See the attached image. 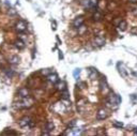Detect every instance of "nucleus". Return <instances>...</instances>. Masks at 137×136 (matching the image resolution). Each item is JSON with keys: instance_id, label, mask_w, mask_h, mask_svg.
<instances>
[{"instance_id": "f257e3e1", "label": "nucleus", "mask_w": 137, "mask_h": 136, "mask_svg": "<svg viewBox=\"0 0 137 136\" xmlns=\"http://www.w3.org/2000/svg\"><path fill=\"white\" fill-rule=\"evenodd\" d=\"M33 104V100H31L30 98H22V101H19L18 103L15 104L16 108H29Z\"/></svg>"}, {"instance_id": "f03ea898", "label": "nucleus", "mask_w": 137, "mask_h": 136, "mask_svg": "<svg viewBox=\"0 0 137 136\" xmlns=\"http://www.w3.org/2000/svg\"><path fill=\"white\" fill-rule=\"evenodd\" d=\"M18 124L21 127H29V129H32L35 125V122L30 117H24L18 121Z\"/></svg>"}, {"instance_id": "7ed1b4c3", "label": "nucleus", "mask_w": 137, "mask_h": 136, "mask_svg": "<svg viewBox=\"0 0 137 136\" xmlns=\"http://www.w3.org/2000/svg\"><path fill=\"white\" fill-rule=\"evenodd\" d=\"M107 102L108 104H112V105H119L121 103V97L118 94H110L109 97L107 99Z\"/></svg>"}, {"instance_id": "20e7f679", "label": "nucleus", "mask_w": 137, "mask_h": 136, "mask_svg": "<svg viewBox=\"0 0 137 136\" xmlns=\"http://www.w3.org/2000/svg\"><path fill=\"white\" fill-rule=\"evenodd\" d=\"M15 29L17 30L18 32H24V31L27 29V22L24 21V19H19L15 25Z\"/></svg>"}, {"instance_id": "39448f33", "label": "nucleus", "mask_w": 137, "mask_h": 136, "mask_svg": "<svg viewBox=\"0 0 137 136\" xmlns=\"http://www.w3.org/2000/svg\"><path fill=\"white\" fill-rule=\"evenodd\" d=\"M18 95L21 98H29L30 97V91L27 87H23L18 90Z\"/></svg>"}, {"instance_id": "423d86ee", "label": "nucleus", "mask_w": 137, "mask_h": 136, "mask_svg": "<svg viewBox=\"0 0 137 136\" xmlns=\"http://www.w3.org/2000/svg\"><path fill=\"white\" fill-rule=\"evenodd\" d=\"M108 117V113L106 111V109H100L98 113H96V118H98V120H104V119H106Z\"/></svg>"}, {"instance_id": "0eeeda50", "label": "nucleus", "mask_w": 137, "mask_h": 136, "mask_svg": "<svg viewBox=\"0 0 137 136\" xmlns=\"http://www.w3.org/2000/svg\"><path fill=\"white\" fill-rule=\"evenodd\" d=\"M54 123L51 122V121H48V122H46V124H45V130H44V132H43V135H48L50 133L51 131L54 130Z\"/></svg>"}, {"instance_id": "6e6552de", "label": "nucleus", "mask_w": 137, "mask_h": 136, "mask_svg": "<svg viewBox=\"0 0 137 136\" xmlns=\"http://www.w3.org/2000/svg\"><path fill=\"white\" fill-rule=\"evenodd\" d=\"M84 22H85V18L84 16H78V17H76L74 19V22H73V26L75 28H79L80 26H83L84 25Z\"/></svg>"}, {"instance_id": "1a4fd4ad", "label": "nucleus", "mask_w": 137, "mask_h": 136, "mask_svg": "<svg viewBox=\"0 0 137 136\" xmlns=\"http://www.w3.org/2000/svg\"><path fill=\"white\" fill-rule=\"evenodd\" d=\"M47 81L49 82V83H51V84H57V83L59 82V77H58V75L56 74V73L49 74V75L47 76Z\"/></svg>"}, {"instance_id": "9d476101", "label": "nucleus", "mask_w": 137, "mask_h": 136, "mask_svg": "<svg viewBox=\"0 0 137 136\" xmlns=\"http://www.w3.org/2000/svg\"><path fill=\"white\" fill-rule=\"evenodd\" d=\"M94 43L98 46H103L104 44H105V38L101 37V35H98V37L94 38Z\"/></svg>"}, {"instance_id": "9b49d317", "label": "nucleus", "mask_w": 137, "mask_h": 136, "mask_svg": "<svg viewBox=\"0 0 137 136\" xmlns=\"http://www.w3.org/2000/svg\"><path fill=\"white\" fill-rule=\"evenodd\" d=\"M19 60H21V58L18 57L17 55H13V56H11V57L9 58V63L10 64H17V63L19 62Z\"/></svg>"}, {"instance_id": "f8f14e48", "label": "nucleus", "mask_w": 137, "mask_h": 136, "mask_svg": "<svg viewBox=\"0 0 137 136\" xmlns=\"http://www.w3.org/2000/svg\"><path fill=\"white\" fill-rule=\"evenodd\" d=\"M15 47H16V48H18V49H24V48H25V42L22 41L21 39L16 40V41H15Z\"/></svg>"}, {"instance_id": "ddd939ff", "label": "nucleus", "mask_w": 137, "mask_h": 136, "mask_svg": "<svg viewBox=\"0 0 137 136\" xmlns=\"http://www.w3.org/2000/svg\"><path fill=\"white\" fill-rule=\"evenodd\" d=\"M118 69H119V73L121 74L123 77H126L127 76V72L125 71V69H124L123 64H121V63H118Z\"/></svg>"}, {"instance_id": "4468645a", "label": "nucleus", "mask_w": 137, "mask_h": 136, "mask_svg": "<svg viewBox=\"0 0 137 136\" xmlns=\"http://www.w3.org/2000/svg\"><path fill=\"white\" fill-rule=\"evenodd\" d=\"M57 89H58L59 91L65 90V89H66V84H65V82H63V81L58 82V83H57Z\"/></svg>"}, {"instance_id": "2eb2a0df", "label": "nucleus", "mask_w": 137, "mask_h": 136, "mask_svg": "<svg viewBox=\"0 0 137 136\" xmlns=\"http://www.w3.org/2000/svg\"><path fill=\"white\" fill-rule=\"evenodd\" d=\"M61 94H62V99L63 100H68V99H70V93H68L67 89L61 91Z\"/></svg>"}, {"instance_id": "dca6fc26", "label": "nucleus", "mask_w": 137, "mask_h": 136, "mask_svg": "<svg viewBox=\"0 0 137 136\" xmlns=\"http://www.w3.org/2000/svg\"><path fill=\"white\" fill-rule=\"evenodd\" d=\"M96 75H98V71H96V69L91 67V69H90V77H91L92 79H94Z\"/></svg>"}, {"instance_id": "f3484780", "label": "nucleus", "mask_w": 137, "mask_h": 136, "mask_svg": "<svg viewBox=\"0 0 137 136\" xmlns=\"http://www.w3.org/2000/svg\"><path fill=\"white\" fill-rule=\"evenodd\" d=\"M119 29L122 30V31L125 30V29H126V22H124V21L120 22V24H119Z\"/></svg>"}, {"instance_id": "a211bd4d", "label": "nucleus", "mask_w": 137, "mask_h": 136, "mask_svg": "<svg viewBox=\"0 0 137 136\" xmlns=\"http://www.w3.org/2000/svg\"><path fill=\"white\" fill-rule=\"evenodd\" d=\"M101 18H102V14L100 13V12H95L94 13V15H93V19L94 21H101Z\"/></svg>"}, {"instance_id": "6ab92c4d", "label": "nucleus", "mask_w": 137, "mask_h": 136, "mask_svg": "<svg viewBox=\"0 0 137 136\" xmlns=\"http://www.w3.org/2000/svg\"><path fill=\"white\" fill-rule=\"evenodd\" d=\"M101 88H102V90L104 91V90H106V89H108V86H107V84H106V82H105V79H102L101 81Z\"/></svg>"}, {"instance_id": "aec40b11", "label": "nucleus", "mask_w": 137, "mask_h": 136, "mask_svg": "<svg viewBox=\"0 0 137 136\" xmlns=\"http://www.w3.org/2000/svg\"><path fill=\"white\" fill-rule=\"evenodd\" d=\"M79 74H80V69H75V71L73 72V76H74L76 79H78Z\"/></svg>"}, {"instance_id": "412c9836", "label": "nucleus", "mask_w": 137, "mask_h": 136, "mask_svg": "<svg viewBox=\"0 0 137 136\" xmlns=\"http://www.w3.org/2000/svg\"><path fill=\"white\" fill-rule=\"evenodd\" d=\"M112 124H114V126H116V127H119V129H121V127L123 126V123L119 122V121H114L112 122Z\"/></svg>"}, {"instance_id": "4be33fe9", "label": "nucleus", "mask_w": 137, "mask_h": 136, "mask_svg": "<svg viewBox=\"0 0 137 136\" xmlns=\"http://www.w3.org/2000/svg\"><path fill=\"white\" fill-rule=\"evenodd\" d=\"M82 129H73L72 130V134H74V135H77V134H80L82 133Z\"/></svg>"}, {"instance_id": "5701e85b", "label": "nucleus", "mask_w": 137, "mask_h": 136, "mask_svg": "<svg viewBox=\"0 0 137 136\" xmlns=\"http://www.w3.org/2000/svg\"><path fill=\"white\" fill-rule=\"evenodd\" d=\"M0 63H1V64H5L6 63V58L3 57V55L0 53Z\"/></svg>"}, {"instance_id": "b1692460", "label": "nucleus", "mask_w": 137, "mask_h": 136, "mask_svg": "<svg viewBox=\"0 0 137 136\" xmlns=\"http://www.w3.org/2000/svg\"><path fill=\"white\" fill-rule=\"evenodd\" d=\"M75 124H76V120H73L71 123H68V127H73Z\"/></svg>"}, {"instance_id": "393cba45", "label": "nucleus", "mask_w": 137, "mask_h": 136, "mask_svg": "<svg viewBox=\"0 0 137 136\" xmlns=\"http://www.w3.org/2000/svg\"><path fill=\"white\" fill-rule=\"evenodd\" d=\"M131 32H132V34H137V27L133 28V29L131 30Z\"/></svg>"}, {"instance_id": "a878e982", "label": "nucleus", "mask_w": 137, "mask_h": 136, "mask_svg": "<svg viewBox=\"0 0 137 136\" xmlns=\"http://www.w3.org/2000/svg\"><path fill=\"white\" fill-rule=\"evenodd\" d=\"M135 134H136V135H137V129H136V131H135Z\"/></svg>"}, {"instance_id": "bb28decb", "label": "nucleus", "mask_w": 137, "mask_h": 136, "mask_svg": "<svg viewBox=\"0 0 137 136\" xmlns=\"http://www.w3.org/2000/svg\"><path fill=\"white\" fill-rule=\"evenodd\" d=\"M0 3H1V2H0Z\"/></svg>"}]
</instances>
